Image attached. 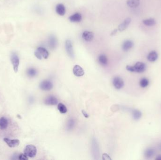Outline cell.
I'll return each instance as SVG.
<instances>
[{
	"mask_svg": "<svg viewBox=\"0 0 161 160\" xmlns=\"http://www.w3.org/2000/svg\"><path fill=\"white\" fill-rule=\"evenodd\" d=\"M130 22H131V19L130 18H126L124 20V22H122V23L118 26L119 31L120 32H122V31H124L127 28V27L129 26V25L130 24Z\"/></svg>",
	"mask_w": 161,
	"mask_h": 160,
	"instance_id": "30bf717a",
	"label": "cell"
},
{
	"mask_svg": "<svg viewBox=\"0 0 161 160\" xmlns=\"http://www.w3.org/2000/svg\"><path fill=\"white\" fill-rule=\"evenodd\" d=\"M98 60L100 64H101L102 65L105 66L107 65L108 60L107 57L105 55H99Z\"/></svg>",
	"mask_w": 161,
	"mask_h": 160,
	"instance_id": "603a6c76",
	"label": "cell"
},
{
	"mask_svg": "<svg viewBox=\"0 0 161 160\" xmlns=\"http://www.w3.org/2000/svg\"><path fill=\"white\" fill-rule=\"evenodd\" d=\"M75 120L73 119H70L69 120V122L67 123V129L69 130L72 129L73 127L75 126Z\"/></svg>",
	"mask_w": 161,
	"mask_h": 160,
	"instance_id": "83f0119b",
	"label": "cell"
},
{
	"mask_svg": "<svg viewBox=\"0 0 161 160\" xmlns=\"http://www.w3.org/2000/svg\"><path fill=\"white\" fill-rule=\"evenodd\" d=\"M24 152L27 157L33 158L36 156L37 154V149L34 145H27L25 147Z\"/></svg>",
	"mask_w": 161,
	"mask_h": 160,
	"instance_id": "7a4b0ae2",
	"label": "cell"
},
{
	"mask_svg": "<svg viewBox=\"0 0 161 160\" xmlns=\"http://www.w3.org/2000/svg\"><path fill=\"white\" fill-rule=\"evenodd\" d=\"M53 84L51 81L47 80L43 81L40 84L39 87L40 88L44 91H49L53 88Z\"/></svg>",
	"mask_w": 161,
	"mask_h": 160,
	"instance_id": "5b68a950",
	"label": "cell"
},
{
	"mask_svg": "<svg viewBox=\"0 0 161 160\" xmlns=\"http://www.w3.org/2000/svg\"><path fill=\"white\" fill-rule=\"evenodd\" d=\"M143 24L147 26H153L156 24V21L155 19L152 18H148L145 19L142 21Z\"/></svg>",
	"mask_w": 161,
	"mask_h": 160,
	"instance_id": "ffe728a7",
	"label": "cell"
},
{
	"mask_svg": "<svg viewBox=\"0 0 161 160\" xmlns=\"http://www.w3.org/2000/svg\"><path fill=\"white\" fill-rule=\"evenodd\" d=\"M117 32V30L115 29V30L113 31L111 33V36H113V35H115V34H116V32Z\"/></svg>",
	"mask_w": 161,
	"mask_h": 160,
	"instance_id": "d6a6232c",
	"label": "cell"
},
{
	"mask_svg": "<svg viewBox=\"0 0 161 160\" xmlns=\"http://www.w3.org/2000/svg\"><path fill=\"white\" fill-rule=\"evenodd\" d=\"M44 103L47 105H56L58 103V100L54 96H50L44 101Z\"/></svg>",
	"mask_w": 161,
	"mask_h": 160,
	"instance_id": "9c48e42d",
	"label": "cell"
},
{
	"mask_svg": "<svg viewBox=\"0 0 161 160\" xmlns=\"http://www.w3.org/2000/svg\"><path fill=\"white\" fill-rule=\"evenodd\" d=\"M102 159L103 160H111V158L109 156L106 154H104L103 155Z\"/></svg>",
	"mask_w": 161,
	"mask_h": 160,
	"instance_id": "4dcf8cb0",
	"label": "cell"
},
{
	"mask_svg": "<svg viewBox=\"0 0 161 160\" xmlns=\"http://www.w3.org/2000/svg\"><path fill=\"white\" fill-rule=\"evenodd\" d=\"M69 20L71 22H75V23L80 22L82 20V16L80 13H75L69 17Z\"/></svg>",
	"mask_w": 161,
	"mask_h": 160,
	"instance_id": "9a60e30c",
	"label": "cell"
},
{
	"mask_svg": "<svg viewBox=\"0 0 161 160\" xmlns=\"http://www.w3.org/2000/svg\"><path fill=\"white\" fill-rule=\"evenodd\" d=\"M4 142L10 147H15L20 145V141L18 140H10V138H5L3 139Z\"/></svg>",
	"mask_w": 161,
	"mask_h": 160,
	"instance_id": "ba28073f",
	"label": "cell"
},
{
	"mask_svg": "<svg viewBox=\"0 0 161 160\" xmlns=\"http://www.w3.org/2000/svg\"><path fill=\"white\" fill-rule=\"evenodd\" d=\"M113 84L115 88L120 89L124 86V80L120 77H115L113 80Z\"/></svg>",
	"mask_w": 161,
	"mask_h": 160,
	"instance_id": "8992f818",
	"label": "cell"
},
{
	"mask_svg": "<svg viewBox=\"0 0 161 160\" xmlns=\"http://www.w3.org/2000/svg\"><path fill=\"white\" fill-rule=\"evenodd\" d=\"M92 145L93 151L94 153H96V156H97V154H99V146L97 145V142L95 139L93 140Z\"/></svg>",
	"mask_w": 161,
	"mask_h": 160,
	"instance_id": "4316f807",
	"label": "cell"
},
{
	"mask_svg": "<svg viewBox=\"0 0 161 160\" xmlns=\"http://www.w3.org/2000/svg\"><path fill=\"white\" fill-rule=\"evenodd\" d=\"M37 50L39 52L43 58L45 59L48 58L49 56V53L46 49H45L44 47H39L37 49Z\"/></svg>",
	"mask_w": 161,
	"mask_h": 160,
	"instance_id": "e0dca14e",
	"label": "cell"
},
{
	"mask_svg": "<svg viewBox=\"0 0 161 160\" xmlns=\"http://www.w3.org/2000/svg\"><path fill=\"white\" fill-rule=\"evenodd\" d=\"M132 115L135 120H138L141 117L142 113L139 110L134 109L132 111Z\"/></svg>",
	"mask_w": 161,
	"mask_h": 160,
	"instance_id": "7402d4cb",
	"label": "cell"
},
{
	"mask_svg": "<svg viewBox=\"0 0 161 160\" xmlns=\"http://www.w3.org/2000/svg\"><path fill=\"white\" fill-rule=\"evenodd\" d=\"M156 160H161V155H159L158 156H157V157L156 158Z\"/></svg>",
	"mask_w": 161,
	"mask_h": 160,
	"instance_id": "836d02e7",
	"label": "cell"
},
{
	"mask_svg": "<svg viewBox=\"0 0 161 160\" xmlns=\"http://www.w3.org/2000/svg\"><path fill=\"white\" fill-rule=\"evenodd\" d=\"M34 54H35V55L36 57L38 59H39V60H41L43 58V57H41V54L39 53V52L37 50H36Z\"/></svg>",
	"mask_w": 161,
	"mask_h": 160,
	"instance_id": "f546056e",
	"label": "cell"
},
{
	"mask_svg": "<svg viewBox=\"0 0 161 160\" xmlns=\"http://www.w3.org/2000/svg\"><path fill=\"white\" fill-rule=\"evenodd\" d=\"M65 47H66V51L67 52L69 57L73 59L75 57V53L73 51V46L72 42L71 40H67L65 43Z\"/></svg>",
	"mask_w": 161,
	"mask_h": 160,
	"instance_id": "3957f363",
	"label": "cell"
},
{
	"mask_svg": "<svg viewBox=\"0 0 161 160\" xmlns=\"http://www.w3.org/2000/svg\"><path fill=\"white\" fill-rule=\"evenodd\" d=\"M155 150L151 148L147 149L144 152V155L145 157L148 158V159L153 157V156L155 155Z\"/></svg>",
	"mask_w": 161,
	"mask_h": 160,
	"instance_id": "44dd1931",
	"label": "cell"
},
{
	"mask_svg": "<svg viewBox=\"0 0 161 160\" xmlns=\"http://www.w3.org/2000/svg\"><path fill=\"white\" fill-rule=\"evenodd\" d=\"M58 109L60 112V113L61 114H65L67 112V108L66 107V106L62 103H59L58 105Z\"/></svg>",
	"mask_w": 161,
	"mask_h": 160,
	"instance_id": "cb8c5ba5",
	"label": "cell"
},
{
	"mask_svg": "<svg viewBox=\"0 0 161 160\" xmlns=\"http://www.w3.org/2000/svg\"><path fill=\"white\" fill-rule=\"evenodd\" d=\"M73 73L77 77H82L84 74V72L83 68L78 65H76L73 67Z\"/></svg>",
	"mask_w": 161,
	"mask_h": 160,
	"instance_id": "4fadbf2b",
	"label": "cell"
},
{
	"mask_svg": "<svg viewBox=\"0 0 161 160\" xmlns=\"http://www.w3.org/2000/svg\"><path fill=\"white\" fill-rule=\"evenodd\" d=\"M37 71L34 68H29L27 71V74L30 77H34L37 74Z\"/></svg>",
	"mask_w": 161,
	"mask_h": 160,
	"instance_id": "484cf974",
	"label": "cell"
},
{
	"mask_svg": "<svg viewBox=\"0 0 161 160\" xmlns=\"http://www.w3.org/2000/svg\"><path fill=\"white\" fill-rule=\"evenodd\" d=\"M149 85V80L147 78H142L139 81V85L142 88H145Z\"/></svg>",
	"mask_w": 161,
	"mask_h": 160,
	"instance_id": "d4e9b609",
	"label": "cell"
},
{
	"mask_svg": "<svg viewBox=\"0 0 161 160\" xmlns=\"http://www.w3.org/2000/svg\"><path fill=\"white\" fill-rule=\"evenodd\" d=\"M146 65L142 62H137L134 65H127L126 70L130 72H134L137 73H142L146 71Z\"/></svg>",
	"mask_w": 161,
	"mask_h": 160,
	"instance_id": "6da1fadb",
	"label": "cell"
},
{
	"mask_svg": "<svg viewBox=\"0 0 161 160\" xmlns=\"http://www.w3.org/2000/svg\"><path fill=\"white\" fill-rule=\"evenodd\" d=\"M56 11L59 16H63L66 14V8L63 4L61 3L58 4L56 7Z\"/></svg>",
	"mask_w": 161,
	"mask_h": 160,
	"instance_id": "5bb4252c",
	"label": "cell"
},
{
	"mask_svg": "<svg viewBox=\"0 0 161 160\" xmlns=\"http://www.w3.org/2000/svg\"><path fill=\"white\" fill-rule=\"evenodd\" d=\"M18 159L20 160H27L29 158L25 154H21L18 156Z\"/></svg>",
	"mask_w": 161,
	"mask_h": 160,
	"instance_id": "f1b7e54d",
	"label": "cell"
},
{
	"mask_svg": "<svg viewBox=\"0 0 161 160\" xmlns=\"http://www.w3.org/2000/svg\"><path fill=\"white\" fill-rule=\"evenodd\" d=\"M82 113H83V115H84V117L86 118L89 117V115L87 114L86 112L85 111H84V110H82Z\"/></svg>",
	"mask_w": 161,
	"mask_h": 160,
	"instance_id": "1f68e13d",
	"label": "cell"
},
{
	"mask_svg": "<svg viewBox=\"0 0 161 160\" xmlns=\"http://www.w3.org/2000/svg\"><path fill=\"white\" fill-rule=\"evenodd\" d=\"M49 46L50 49L52 50L55 49L57 47L58 45V40L55 36L53 35H51L49 38L48 41Z\"/></svg>",
	"mask_w": 161,
	"mask_h": 160,
	"instance_id": "52a82bcc",
	"label": "cell"
},
{
	"mask_svg": "<svg viewBox=\"0 0 161 160\" xmlns=\"http://www.w3.org/2000/svg\"><path fill=\"white\" fill-rule=\"evenodd\" d=\"M158 57V55L156 51H152L148 54L147 57V59L149 61L154 62L157 60Z\"/></svg>",
	"mask_w": 161,
	"mask_h": 160,
	"instance_id": "2e32d148",
	"label": "cell"
},
{
	"mask_svg": "<svg viewBox=\"0 0 161 160\" xmlns=\"http://www.w3.org/2000/svg\"><path fill=\"white\" fill-rule=\"evenodd\" d=\"M11 61L13 65L14 71L15 72L17 73L18 71V66L20 65V59L16 53H13L11 55Z\"/></svg>",
	"mask_w": 161,
	"mask_h": 160,
	"instance_id": "277c9868",
	"label": "cell"
},
{
	"mask_svg": "<svg viewBox=\"0 0 161 160\" xmlns=\"http://www.w3.org/2000/svg\"><path fill=\"white\" fill-rule=\"evenodd\" d=\"M127 4L130 8H137L140 4V0H127Z\"/></svg>",
	"mask_w": 161,
	"mask_h": 160,
	"instance_id": "ac0fdd59",
	"label": "cell"
},
{
	"mask_svg": "<svg viewBox=\"0 0 161 160\" xmlns=\"http://www.w3.org/2000/svg\"><path fill=\"white\" fill-rule=\"evenodd\" d=\"M8 119L4 117L0 118V129L1 130H5L7 128L8 126Z\"/></svg>",
	"mask_w": 161,
	"mask_h": 160,
	"instance_id": "d6986e66",
	"label": "cell"
},
{
	"mask_svg": "<svg viewBox=\"0 0 161 160\" xmlns=\"http://www.w3.org/2000/svg\"><path fill=\"white\" fill-rule=\"evenodd\" d=\"M82 37L84 41L87 42L92 41L94 38V33L90 31H84L82 34Z\"/></svg>",
	"mask_w": 161,
	"mask_h": 160,
	"instance_id": "7c38bea8",
	"label": "cell"
},
{
	"mask_svg": "<svg viewBox=\"0 0 161 160\" xmlns=\"http://www.w3.org/2000/svg\"><path fill=\"white\" fill-rule=\"evenodd\" d=\"M134 46L133 41L130 40H126L122 43V49L124 51H128L132 48Z\"/></svg>",
	"mask_w": 161,
	"mask_h": 160,
	"instance_id": "8fae6325",
	"label": "cell"
}]
</instances>
